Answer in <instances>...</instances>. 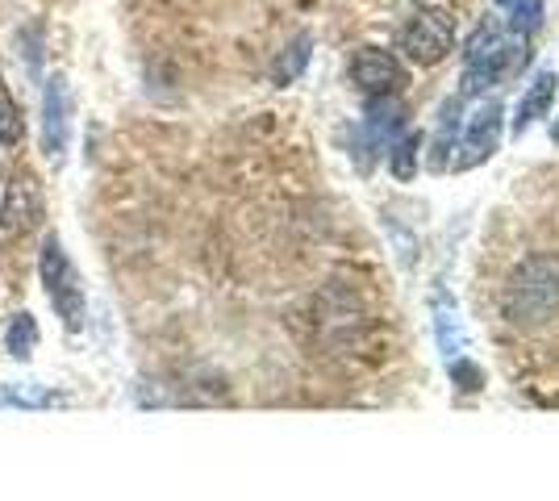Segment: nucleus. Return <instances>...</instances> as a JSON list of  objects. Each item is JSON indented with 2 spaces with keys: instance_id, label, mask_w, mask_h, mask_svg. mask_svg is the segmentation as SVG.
<instances>
[{
  "instance_id": "2",
  "label": "nucleus",
  "mask_w": 559,
  "mask_h": 501,
  "mask_svg": "<svg viewBox=\"0 0 559 501\" xmlns=\"http://www.w3.org/2000/svg\"><path fill=\"white\" fill-rule=\"evenodd\" d=\"M501 313L513 326H543L559 313V255L535 251L510 272L501 288Z\"/></svg>"
},
{
  "instance_id": "17",
  "label": "nucleus",
  "mask_w": 559,
  "mask_h": 501,
  "mask_svg": "<svg viewBox=\"0 0 559 501\" xmlns=\"http://www.w3.org/2000/svg\"><path fill=\"white\" fill-rule=\"evenodd\" d=\"M447 377H451V384H455V393H464V397H472V393L485 389V368L467 356L447 359Z\"/></svg>"
},
{
  "instance_id": "6",
  "label": "nucleus",
  "mask_w": 559,
  "mask_h": 501,
  "mask_svg": "<svg viewBox=\"0 0 559 501\" xmlns=\"http://www.w3.org/2000/svg\"><path fill=\"white\" fill-rule=\"evenodd\" d=\"M350 80L364 96H396L405 84V68L393 50L384 47H364L350 59Z\"/></svg>"
},
{
  "instance_id": "3",
  "label": "nucleus",
  "mask_w": 559,
  "mask_h": 501,
  "mask_svg": "<svg viewBox=\"0 0 559 501\" xmlns=\"http://www.w3.org/2000/svg\"><path fill=\"white\" fill-rule=\"evenodd\" d=\"M451 47H455V17L443 4H418L409 13V22L401 25V50L418 68L443 63Z\"/></svg>"
},
{
  "instance_id": "21",
  "label": "nucleus",
  "mask_w": 559,
  "mask_h": 501,
  "mask_svg": "<svg viewBox=\"0 0 559 501\" xmlns=\"http://www.w3.org/2000/svg\"><path fill=\"white\" fill-rule=\"evenodd\" d=\"M556 143H559V126H556Z\"/></svg>"
},
{
  "instance_id": "15",
  "label": "nucleus",
  "mask_w": 559,
  "mask_h": 501,
  "mask_svg": "<svg viewBox=\"0 0 559 501\" xmlns=\"http://www.w3.org/2000/svg\"><path fill=\"white\" fill-rule=\"evenodd\" d=\"M4 347H9V356L13 359H29V351L38 347V322H34V313H17V318L9 322Z\"/></svg>"
},
{
  "instance_id": "20",
  "label": "nucleus",
  "mask_w": 559,
  "mask_h": 501,
  "mask_svg": "<svg viewBox=\"0 0 559 501\" xmlns=\"http://www.w3.org/2000/svg\"><path fill=\"white\" fill-rule=\"evenodd\" d=\"M497 4H501V9H506V4H510V0H497Z\"/></svg>"
},
{
  "instance_id": "9",
  "label": "nucleus",
  "mask_w": 559,
  "mask_h": 501,
  "mask_svg": "<svg viewBox=\"0 0 559 501\" xmlns=\"http://www.w3.org/2000/svg\"><path fill=\"white\" fill-rule=\"evenodd\" d=\"M556 93H559L556 72H538L535 80H531V88L522 93V100H518L513 134H526L531 126H538V121L547 118V114H551V105H556Z\"/></svg>"
},
{
  "instance_id": "11",
  "label": "nucleus",
  "mask_w": 559,
  "mask_h": 501,
  "mask_svg": "<svg viewBox=\"0 0 559 501\" xmlns=\"http://www.w3.org/2000/svg\"><path fill=\"white\" fill-rule=\"evenodd\" d=\"M460 130H464V96H451L443 105V118L435 130V146H430V167L443 171L455 159V146H460Z\"/></svg>"
},
{
  "instance_id": "4",
  "label": "nucleus",
  "mask_w": 559,
  "mask_h": 501,
  "mask_svg": "<svg viewBox=\"0 0 559 501\" xmlns=\"http://www.w3.org/2000/svg\"><path fill=\"white\" fill-rule=\"evenodd\" d=\"M501 134H506V105L489 96V100H480L472 114L464 118V130H460V155L451 159V164L467 171V167L476 164H489L492 155H497V146H501Z\"/></svg>"
},
{
  "instance_id": "13",
  "label": "nucleus",
  "mask_w": 559,
  "mask_h": 501,
  "mask_svg": "<svg viewBox=\"0 0 559 501\" xmlns=\"http://www.w3.org/2000/svg\"><path fill=\"white\" fill-rule=\"evenodd\" d=\"M309 50H313V38H309V34H297L288 47L280 50L276 68H272V84H276V88H288V84L301 80V72L309 68Z\"/></svg>"
},
{
  "instance_id": "12",
  "label": "nucleus",
  "mask_w": 559,
  "mask_h": 501,
  "mask_svg": "<svg viewBox=\"0 0 559 501\" xmlns=\"http://www.w3.org/2000/svg\"><path fill=\"white\" fill-rule=\"evenodd\" d=\"M401 130H405V118L393 96H368V139L376 146H389Z\"/></svg>"
},
{
  "instance_id": "5",
  "label": "nucleus",
  "mask_w": 559,
  "mask_h": 501,
  "mask_svg": "<svg viewBox=\"0 0 559 501\" xmlns=\"http://www.w3.org/2000/svg\"><path fill=\"white\" fill-rule=\"evenodd\" d=\"M38 276H43V285H47L50 306L59 310L63 326L75 331V326L84 322V293H80V285H75V272H71V263H68V251L59 247L55 235L43 239V251H38Z\"/></svg>"
},
{
  "instance_id": "8",
  "label": "nucleus",
  "mask_w": 559,
  "mask_h": 501,
  "mask_svg": "<svg viewBox=\"0 0 559 501\" xmlns=\"http://www.w3.org/2000/svg\"><path fill=\"white\" fill-rule=\"evenodd\" d=\"M63 146H68V84L63 75H50L43 93V151L59 159Z\"/></svg>"
},
{
  "instance_id": "19",
  "label": "nucleus",
  "mask_w": 559,
  "mask_h": 501,
  "mask_svg": "<svg viewBox=\"0 0 559 501\" xmlns=\"http://www.w3.org/2000/svg\"><path fill=\"white\" fill-rule=\"evenodd\" d=\"M0 402H9V406H50V402H59V397H50L43 389H25V393H0Z\"/></svg>"
},
{
  "instance_id": "7",
  "label": "nucleus",
  "mask_w": 559,
  "mask_h": 501,
  "mask_svg": "<svg viewBox=\"0 0 559 501\" xmlns=\"http://www.w3.org/2000/svg\"><path fill=\"white\" fill-rule=\"evenodd\" d=\"M43 222V192L29 176H13L0 192V235L22 239Z\"/></svg>"
},
{
  "instance_id": "16",
  "label": "nucleus",
  "mask_w": 559,
  "mask_h": 501,
  "mask_svg": "<svg viewBox=\"0 0 559 501\" xmlns=\"http://www.w3.org/2000/svg\"><path fill=\"white\" fill-rule=\"evenodd\" d=\"M22 139H25L22 109H17L13 93H9V88H4V80H0V146H17Z\"/></svg>"
},
{
  "instance_id": "1",
  "label": "nucleus",
  "mask_w": 559,
  "mask_h": 501,
  "mask_svg": "<svg viewBox=\"0 0 559 501\" xmlns=\"http://www.w3.org/2000/svg\"><path fill=\"white\" fill-rule=\"evenodd\" d=\"M531 59V38L510 29L506 22H485L476 29V38L467 43L464 55V88L460 96H480L485 88H497L501 80L522 72V63Z\"/></svg>"
},
{
  "instance_id": "14",
  "label": "nucleus",
  "mask_w": 559,
  "mask_h": 501,
  "mask_svg": "<svg viewBox=\"0 0 559 501\" xmlns=\"http://www.w3.org/2000/svg\"><path fill=\"white\" fill-rule=\"evenodd\" d=\"M418 146H421L418 130H401L393 143H389V167H393L396 180H414V171H418Z\"/></svg>"
},
{
  "instance_id": "18",
  "label": "nucleus",
  "mask_w": 559,
  "mask_h": 501,
  "mask_svg": "<svg viewBox=\"0 0 559 501\" xmlns=\"http://www.w3.org/2000/svg\"><path fill=\"white\" fill-rule=\"evenodd\" d=\"M506 25L518 29V34H526V38H535L538 25H543V0H510L506 4Z\"/></svg>"
},
{
  "instance_id": "10",
  "label": "nucleus",
  "mask_w": 559,
  "mask_h": 501,
  "mask_svg": "<svg viewBox=\"0 0 559 501\" xmlns=\"http://www.w3.org/2000/svg\"><path fill=\"white\" fill-rule=\"evenodd\" d=\"M430 313H435V343H439L443 359L464 356V347H467L464 322H460V310H455V301L447 297L443 288L430 297Z\"/></svg>"
}]
</instances>
